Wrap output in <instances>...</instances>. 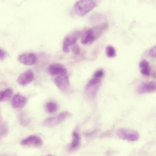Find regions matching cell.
<instances>
[{
  "mask_svg": "<svg viewBox=\"0 0 156 156\" xmlns=\"http://www.w3.org/2000/svg\"><path fill=\"white\" fill-rule=\"evenodd\" d=\"M108 27L107 23H104L86 29L81 34V43L83 45L91 44L98 39Z\"/></svg>",
  "mask_w": 156,
  "mask_h": 156,
  "instance_id": "1",
  "label": "cell"
},
{
  "mask_svg": "<svg viewBox=\"0 0 156 156\" xmlns=\"http://www.w3.org/2000/svg\"><path fill=\"white\" fill-rule=\"evenodd\" d=\"M96 5V3L93 0H79L75 3L73 8L77 15L83 16L91 11Z\"/></svg>",
  "mask_w": 156,
  "mask_h": 156,
  "instance_id": "2",
  "label": "cell"
},
{
  "mask_svg": "<svg viewBox=\"0 0 156 156\" xmlns=\"http://www.w3.org/2000/svg\"><path fill=\"white\" fill-rule=\"evenodd\" d=\"M116 133L120 138L128 141H136L140 137V134L138 132L129 129L119 128L117 130Z\"/></svg>",
  "mask_w": 156,
  "mask_h": 156,
  "instance_id": "3",
  "label": "cell"
},
{
  "mask_svg": "<svg viewBox=\"0 0 156 156\" xmlns=\"http://www.w3.org/2000/svg\"><path fill=\"white\" fill-rule=\"evenodd\" d=\"M81 35V33L80 31L75 30L66 35L62 43V48L64 52H69L70 47L75 44Z\"/></svg>",
  "mask_w": 156,
  "mask_h": 156,
  "instance_id": "4",
  "label": "cell"
},
{
  "mask_svg": "<svg viewBox=\"0 0 156 156\" xmlns=\"http://www.w3.org/2000/svg\"><path fill=\"white\" fill-rule=\"evenodd\" d=\"M71 115V114L68 112H62L56 116L45 119L43 124L46 126H54L59 124Z\"/></svg>",
  "mask_w": 156,
  "mask_h": 156,
  "instance_id": "5",
  "label": "cell"
},
{
  "mask_svg": "<svg viewBox=\"0 0 156 156\" xmlns=\"http://www.w3.org/2000/svg\"><path fill=\"white\" fill-rule=\"evenodd\" d=\"M100 79L93 77L87 83L86 90L87 94L92 97L95 96L100 84Z\"/></svg>",
  "mask_w": 156,
  "mask_h": 156,
  "instance_id": "6",
  "label": "cell"
},
{
  "mask_svg": "<svg viewBox=\"0 0 156 156\" xmlns=\"http://www.w3.org/2000/svg\"><path fill=\"white\" fill-rule=\"evenodd\" d=\"M34 75L31 70H28L21 73L18 77L17 83L22 86H25L31 83L33 80Z\"/></svg>",
  "mask_w": 156,
  "mask_h": 156,
  "instance_id": "7",
  "label": "cell"
},
{
  "mask_svg": "<svg viewBox=\"0 0 156 156\" xmlns=\"http://www.w3.org/2000/svg\"><path fill=\"white\" fill-rule=\"evenodd\" d=\"M55 83L61 90L63 91L66 90L69 84L68 76L67 74L58 76L55 79Z\"/></svg>",
  "mask_w": 156,
  "mask_h": 156,
  "instance_id": "8",
  "label": "cell"
},
{
  "mask_svg": "<svg viewBox=\"0 0 156 156\" xmlns=\"http://www.w3.org/2000/svg\"><path fill=\"white\" fill-rule=\"evenodd\" d=\"M21 144L25 146L39 147L42 145L43 141L39 137L32 135L22 140L21 141Z\"/></svg>",
  "mask_w": 156,
  "mask_h": 156,
  "instance_id": "9",
  "label": "cell"
},
{
  "mask_svg": "<svg viewBox=\"0 0 156 156\" xmlns=\"http://www.w3.org/2000/svg\"><path fill=\"white\" fill-rule=\"evenodd\" d=\"M156 89V83L154 81L144 83L140 85L137 88V92L139 94L151 93Z\"/></svg>",
  "mask_w": 156,
  "mask_h": 156,
  "instance_id": "10",
  "label": "cell"
},
{
  "mask_svg": "<svg viewBox=\"0 0 156 156\" xmlns=\"http://www.w3.org/2000/svg\"><path fill=\"white\" fill-rule=\"evenodd\" d=\"M18 59L21 63L27 66H31L34 64L37 60L36 56L33 53L21 55L19 56Z\"/></svg>",
  "mask_w": 156,
  "mask_h": 156,
  "instance_id": "11",
  "label": "cell"
},
{
  "mask_svg": "<svg viewBox=\"0 0 156 156\" xmlns=\"http://www.w3.org/2000/svg\"><path fill=\"white\" fill-rule=\"evenodd\" d=\"M48 70L50 74L53 76H59L67 74V70L62 64L54 63L51 64L49 67Z\"/></svg>",
  "mask_w": 156,
  "mask_h": 156,
  "instance_id": "12",
  "label": "cell"
},
{
  "mask_svg": "<svg viewBox=\"0 0 156 156\" xmlns=\"http://www.w3.org/2000/svg\"><path fill=\"white\" fill-rule=\"evenodd\" d=\"M11 105L14 108H21L26 104L27 99L24 96L19 94L14 95L11 100Z\"/></svg>",
  "mask_w": 156,
  "mask_h": 156,
  "instance_id": "13",
  "label": "cell"
},
{
  "mask_svg": "<svg viewBox=\"0 0 156 156\" xmlns=\"http://www.w3.org/2000/svg\"><path fill=\"white\" fill-rule=\"evenodd\" d=\"M139 67L141 73L143 75L149 76L150 75L151 68L149 62L145 59L140 61Z\"/></svg>",
  "mask_w": 156,
  "mask_h": 156,
  "instance_id": "14",
  "label": "cell"
},
{
  "mask_svg": "<svg viewBox=\"0 0 156 156\" xmlns=\"http://www.w3.org/2000/svg\"><path fill=\"white\" fill-rule=\"evenodd\" d=\"M80 144V137L78 133L74 131L72 134V141L70 145V149L75 150L78 148Z\"/></svg>",
  "mask_w": 156,
  "mask_h": 156,
  "instance_id": "15",
  "label": "cell"
},
{
  "mask_svg": "<svg viewBox=\"0 0 156 156\" xmlns=\"http://www.w3.org/2000/svg\"><path fill=\"white\" fill-rule=\"evenodd\" d=\"M13 91L11 89L8 88L0 91V102L8 100L12 97Z\"/></svg>",
  "mask_w": 156,
  "mask_h": 156,
  "instance_id": "16",
  "label": "cell"
},
{
  "mask_svg": "<svg viewBox=\"0 0 156 156\" xmlns=\"http://www.w3.org/2000/svg\"><path fill=\"white\" fill-rule=\"evenodd\" d=\"M104 19L105 17L104 15L99 12L93 13L90 18V21L94 23L101 22Z\"/></svg>",
  "mask_w": 156,
  "mask_h": 156,
  "instance_id": "17",
  "label": "cell"
},
{
  "mask_svg": "<svg viewBox=\"0 0 156 156\" xmlns=\"http://www.w3.org/2000/svg\"><path fill=\"white\" fill-rule=\"evenodd\" d=\"M20 124L23 126L28 125L30 122V120L27 115L23 113H20L19 116Z\"/></svg>",
  "mask_w": 156,
  "mask_h": 156,
  "instance_id": "18",
  "label": "cell"
},
{
  "mask_svg": "<svg viewBox=\"0 0 156 156\" xmlns=\"http://www.w3.org/2000/svg\"><path fill=\"white\" fill-rule=\"evenodd\" d=\"M106 56L110 58H113L116 56V53L115 48L112 46L109 45L105 48Z\"/></svg>",
  "mask_w": 156,
  "mask_h": 156,
  "instance_id": "19",
  "label": "cell"
},
{
  "mask_svg": "<svg viewBox=\"0 0 156 156\" xmlns=\"http://www.w3.org/2000/svg\"><path fill=\"white\" fill-rule=\"evenodd\" d=\"M48 112L52 113L55 112L57 109V106L56 103L53 102H49L47 103L46 106Z\"/></svg>",
  "mask_w": 156,
  "mask_h": 156,
  "instance_id": "20",
  "label": "cell"
},
{
  "mask_svg": "<svg viewBox=\"0 0 156 156\" xmlns=\"http://www.w3.org/2000/svg\"><path fill=\"white\" fill-rule=\"evenodd\" d=\"M8 128L7 126L3 124L0 126V139L5 136L7 134Z\"/></svg>",
  "mask_w": 156,
  "mask_h": 156,
  "instance_id": "21",
  "label": "cell"
},
{
  "mask_svg": "<svg viewBox=\"0 0 156 156\" xmlns=\"http://www.w3.org/2000/svg\"><path fill=\"white\" fill-rule=\"evenodd\" d=\"M72 53L75 55H79L80 52V50L79 46L76 44H74L71 48Z\"/></svg>",
  "mask_w": 156,
  "mask_h": 156,
  "instance_id": "22",
  "label": "cell"
},
{
  "mask_svg": "<svg viewBox=\"0 0 156 156\" xmlns=\"http://www.w3.org/2000/svg\"><path fill=\"white\" fill-rule=\"evenodd\" d=\"M104 74V72L103 70L99 69L94 73L93 77L94 78L100 79L103 76Z\"/></svg>",
  "mask_w": 156,
  "mask_h": 156,
  "instance_id": "23",
  "label": "cell"
},
{
  "mask_svg": "<svg viewBox=\"0 0 156 156\" xmlns=\"http://www.w3.org/2000/svg\"><path fill=\"white\" fill-rule=\"evenodd\" d=\"M149 55L153 58L156 57V46L155 45L151 48L148 52Z\"/></svg>",
  "mask_w": 156,
  "mask_h": 156,
  "instance_id": "24",
  "label": "cell"
},
{
  "mask_svg": "<svg viewBox=\"0 0 156 156\" xmlns=\"http://www.w3.org/2000/svg\"><path fill=\"white\" fill-rule=\"evenodd\" d=\"M6 55L5 52L0 48V60L3 59Z\"/></svg>",
  "mask_w": 156,
  "mask_h": 156,
  "instance_id": "25",
  "label": "cell"
},
{
  "mask_svg": "<svg viewBox=\"0 0 156 156\" xmlns=\"http://www.w3.org/2000/svg\"><path fill=\"white\" fill-rule=\"evenodd\" d=\"M0 156H16V155L13 154H3L0 155Z\"/></svg>",
  "mask_w": 156,
  "mask_h": 156,
  "instance_id": "26",
  "label": "cell"
},
{
  "mask_svg": "<svg viewBox=\"0 0 156 156\" xmlns=\"http://www.w3.org/2000/svg\"><path fill=\"white\" fill-rule=\"evenodd\" d=\"M3 123L2 122L1 117L0 115V126Z\"/></svg>",
  "mask_w": 156,
  "mask_h": 156,
  "instance_id": "27",
  "label": "cell"
},
{
  "mask_svg": "<svg viewBox=\"0 0 156 156\" xmlns=\"http://www.w3.org/2000/svg\"><path fill=\"white\" fill-rule=\"evenodd\" d=\"M47 156H53L52 155L50 154V155H47Z\"/></svg>",
  "mask_w": 156,
  "mask_h": 156,
  "instance_id": "28",
  "label": "cell"
}]
</instances>
